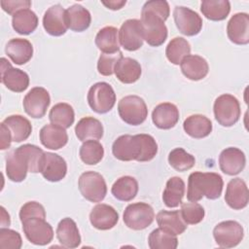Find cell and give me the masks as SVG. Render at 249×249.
<instances>
[{
  "label": "cell",
  "mask_w": 249,
  "mask_h": 249,
  "mask_svg": "<svg viewBox=\"0 0 249 249\" xmlns=\"http://www.w3.org/2000/svg\"><path fill=\"white\" fill-rule=\"evenodd\" d=\"M114 157L123 161H149L158 153V144L150 134H124L119 136L112 145Z\"/></svg>",
  "instance_id": "6da1fadb"
},
{
  "label": "cell",
  "mask_w": 249,
  "mask_h": 249,
  "mask_svg": "<svg viewBox=\"0 0 249 249\" xmlns=\"http://www.w3.org/2000/svg\"><path fill=\"white\" fill-rule=\"evenodd\" d=\"M223 186V178L218 173L193 172L188 180L187 198L194 202L200 200L203 196L208 199H217L222 195Z\"/></svg>",
  "instance_id": "7a4b0ae2"
},
{
  "label": "cell",
  "mask_w": 249,
  "mask_h": 249,
  "mask_svg": "<svg viewBox=\"0 0 249 249\" xmlns=\"http://www.w3.org/2000/svg\"><path fill=\"white\" fill-rule=\"evenodd\" d=\"M141 30L143 39L153 47L162 45L167 38V27L164 20L157 14L141 10Z\"/></svg>",
  "instance_id": "3957f363"
},
{
  "label": "cell",
  "mask_w": 249,
  "mask_h": 249,
  "mask_svg": "<svg viewBox=\"0 0 249 249\" xmlns=\"http://www.w3.org/2000/svg\"><path fill=\"white\" fill-rule=\"evenodd\" d=\"M118 112L121 119L130 125L141 124L148 116L147 105L138 95L123 97L118 103Z\"/></svg>",
  "instance_id": "277c9868"
},
{
  "label": "cell",
  "mask_w": 249,
  "mask_h": 249,
  "mask_svg": "<svg viewBox=\"0 0 249 249\" xmlns=\"http://www.w3.org/2000/svg\"><path fill=\"white\" fill-rule=\"evenodd\" d=\"M216 121L223 126L229 127L235 124L240 118V104L237 98L225 93L218 96L213 106Z\"/></svg>",
  "instance_id": "5b68a950"
},
{
  "label": "cell",
  "mask_w": 249,
  "mask_h": 249,
  "mask_svg": "<svg viewBox=\"0 0 249 249\" xmlns=\"http://www.w3.org/2000/svg\"><path fill=\"white\" fill-rule=\"evenodd\" d=\"M88 103L92 111L105 114L111 111L116 103V93L106 82H98L90 87L88 92Z\"/></svg>",
  "instance_id": "8992f818"
},
{
  "label": "cell",
  "mask_w": 249,
  "mask_h": 249,
  "mask_svg": "<svg viewBox=\"0 0 249 249\" xmlns=\"http://www.w3.org/2000/svg\"><path fill=\"white\" fill-rule=\"evenodd\" d=\"M78 187L82 196L91 202H100L107 194V185L101 174L95 171H86L81 174Z\"/></svg>",
  "instance_id": "52a82bcc"
},
{
  "label": "cell",
  "mask_w": 249,
  "mask_h": 249,
  "mask_svg": "<svg viewBox=\"0 0 249 249\" xmlns=\"http://www.w3.org/2000/svg\"><path fill=\"white\" fill-rule=\"evenodd\" d=\"M123 219L127 228L134 231H141L148 228L153 223L155 212L150 204L135 202L126 206Z\"/></svg>",
  "instance_id": "ba28073f"
},
{
  "label": "cell",
  "mask_w": 249,
  "mask_h": 249,
  "mask_svg": "<svg viewBox=\"0 0 249 249\" xmlns=\"http://www.w3.org/2000/svg\"><path fill=\"white\" fill-rule=\"evenodd\" d=\"M21 224L25 237L35 245H47L53 238V230L44 218H29Z\"/></svg>",
  "instance_id": "9c48e42d"
},
{
  "label": "cell",
  "mask_w": 249,
  "mask_h": 249,
  "mask_svg": "<svg viewBox=\"0 0 249 249\" xmlns=\"http://www.w3.org/2000/svg\"><path fill=\"white\" fill-rule=\"evenodd\" d=\"M213 236L218 246L232 248L241 242L244 236V231L242 226L236 221H223L215 226Z\"/></svg>",
  "instance_id": "30bf717a"
},
{
  "label": "cell",
  "mask_w": 249,
  "mask_h": 249,
  "mask_svg": "<svg viewBox=\"0 0 249 249\" xmlns=\"http://www.w3.org/2000/svg\"><path fill=\"white\" fill-rule=\"evenodd\" d=\"M51 103L49 91L42 87L32 88L23 98V109L25 113L34 119L45 116Z\"/></svg>",
  "instance_id": "8fae6325"
},
{
  "label": "cell",
  "mask_w": 249,
  "mask_h": 249,
  "mask_svg": "<svg viewBox=\"0 0 249 249\" xmlns=\"http://www.w3.org/2000/svg\"><path fill=\"white\" fill-rule=\"evenodd\" d=\"M173 18L178 30L186 36H195L202 28V18L200 16L187 7H175Z\"/></svg>",
  "instance_id": "7c38bea8"
},
{
  "label": "cell",
  "mask_w": 249,
  "mask_h": 249,
  "mask_svg": "<svg viewBox=\"0 0 249 249\" xmlns=\"http://www.w3.org/2000/svg\"><path fill=\"white\" fill-rule=\"evenodd\" d=\"M1 82L8 89L14 92H22L29 86V76L26 72L14 68L5 57H2Z\"/></svg>",
  "instance_id": "4fadbf2b"
},
{
  "label": "cell",
  "mask_w": 249,
  "mask_h": 249,
  "mask_svg": "<svg viewBox=\"0 0 249 249\" xmlns=\"http://www.w3.org/2000/svg\"><path fill=\"white\" fill-rule=\"evenodd\" d=\"M119 41L122 47L129 52L137 51L143 46V36L139 19L125 20L119 30Z\"/></svg>",
  "instance_id": "5bb4252c"
},
{
  "label": "cell",
  "mask_w": 249,
  "mask_h": 249,
  "mask_svg": "<svg viewBox=\"0 0 249 249\" xmlns=\"http://www.w3.org/2000/svg\"><path fill=\"white\" fill-rule=\"evenodd\" d=\"M43 26L52 36H61L68 29L66 10L59 4L50 7L43 17Z\"/></svg>",
  "instance_id": "9a60e30c"
},
{
  "label": "cell",
  "mask_w": 249,
  "mask_h": 249,
  "mask_svg": "<svg viewBox=\"0 0 249 249\" xmlns=\"http://www.w3.org/2000/svg\"><path fill=\"white\" fill-rule=\"evenodd\" d=\"M246 158L244 153L235 147H229L223 150L219 156L221 170L228 175H237L245 167Z\"/></svg>",
  "instance_id": "2e32d148"
},
{
  "label": "cell",
  "mask_w": 249,
  "mask_h": 249,
  "mask_svg": "<svg viewBox=\"0 0 249 249\" xmlns=\"http://www.w3.org/2000/svg\"><path fill=\"white\" fill-rule=\"evenodd\" d=\"M227 33L229 39L236 45L249 43V16L246 13L234 14L228 22Z\"/></svg>",
  "instance_id": "e0dca14e"
},
{
  "label": "cell",
  "mask_w": 249,
  "mask_h": 249,
  "mask_svg": "<svg viewBox=\"0 0 249 249\" xmlns=\"http://www.w3.org/2000/svg\"><path fill=\"white\" fill-rule=\"evenodd\" d=\"M29 172V165L25 155L19 148L10 152L6 158V174L13 182H21Z\"/></svg>",
  "instance_id": "ac0fdd59"
},
{
  "label": "cell",
  "mask_w": 249,
  "mask_h": 249,
  "mask_svg": "<svg viewBox=\"0 0 249 249\" xmlns=\"http://www.w3.org/2000/svg\"><path fill=\"white\" fill-rule=\"evenodd\" d=\"M225 200L234 210H240L247 206L249 200L248 188L241 178H233L228 183Z\"/></svg>",
  "instance_id": "d6986e66"
},
{
  "label": "cell",
  "mask_w": 249,
  "mask_h": 249,
  "mask_svg": "<svg viewBox=\"0 0 249 249\" xmlns=\"http://www.w3.org/2000/svg\"><path fill=\"white\" fill-rule=\"evenodd\" d=\"M89 221L95 229L107 231L117 225L119 214L111 205L100 203L95 205L90 211Z\"/></svg>",
  "instance_id": "ffe728a7"
},
{
  "label": "cell",
  "mask_w": 249,
  "mask_h": 249,
  "mask_svg": "<svg viewBox=\"0 0 249 249\" xmlns=\"http://www.w3.org/2000/svg\"><path fill=\"white\" fill-rule=\"evenodd\" d=\"M41 173L43 177L50 182H58L62 180L67 173L65 160L57 154L45 152V160Z\"/></svg>",
  "instance_id": "44dd1931"
},
{
  "label": "cell",
  "mask_w": 249,
  "mask_h": 249,
  "mask_svg": "<svg viewBox=\"0 0 249 249\" xmlns=\"http://www.w3.org/2000/svg\"><path fill=\"white\" fill-rule=\"evenodd\" d=\"M154 124L160 129H170L179 121V110L176 105L164 102L157 105L152 112Z\"/></svg>",
  "instance_id": "7402d4cb"
},
{
  "label": "cell",
  "mask_w": 249,
  "mask_h": 249,
  "mask_svg": "<svg viewBox=\"0 0 249 249\" xmlns=\"http://www.w3.org/2000/svg\"><path fill=\"white\" fill-rule=\"evenodd\" d=\"M5 53L14 63L22 65L31 59L33 46L27 39L14 38L7 43Z\"/></svg>",
  "instance_id": "603a6c76"
},
{
  "label": "cell",
  "mask_w": 249,
  "mask_h": 249,
  "mask_svg": "<svg viewBox=\"0 0 249 249\" xmlns=\"http://www.w3.org/2000/svg\"><path fill=\"white\" fill-rule=\"evenodd\" d=\"M39 137L42 145L51 150H58L68 142L65 128L53 124L44 125L40 130Z\"/></svg>",
  "instance_id": "cb8c5ba5"
},
{
  "label": "cell",
  "mask_w": 249,
  "mask_h": 249,
  "mask_svg": "<svg viewBox=\"0 0 249 249\" xmlns=\"http://www.w3.org/2000/svg\"><path fill=\"white\" fill-rule=\"evenodd\" d=\"M180 67L183 75L192 81H199L205 78L209 71L206 59L196 54H189L184 57Z\"/></svg>",
  "instance_id": "d4e9b609"
},
{
  "label": "cell",
  "mask_w": 249,
  "mask_h": 249,
  "mask_svg": "<svg viewBox=\"0 0 249 249\" xmlns=\"http://www.w3.org/2000/svg\"><path fill=\"white\" fill-rule=\"evenodd\" d=\"M56 237L62 246L77 248L81 244V235L77 224L71 218H63L57 225Z\"/></svg>",
  "instance_id": "484cf974"
},
{
  "label": "cell",
  "mask_w": 249,
  "mask_h": 249,
  "mask_svg": "<svg viewBox=\"0 0 249 249\" xmlns=\"http://www.w3.org/2000/svg\"><path fill=\"white\" fill-rule=\"evenodd\" d=\"M114 73L119 81L124 84L135 83L141 76L140 63L131 57H122L116 63Z\"/></svg>",
  "instance_id": "4316f807"
},
{
  "label": "cell",
  "mask_w": 249,
  "mask_h": 249,
  "mask_svg": "<svg viewBox=\"0 0 249 249\" xmlns=\"http://www.w3.org/2000/svg\"><path fill=\"white\" fill-rule=\"evenodd\" d=\"M157 223L159 228L173 234L178 235L183 233L187 229V224L183 221L181 213L178 210L175 211H160L157 216Z\"/></svg>",
  "instance_id": "83f0119b"
},
{
  "label": "cell",
  "mask_w": 249,
  "mask_h": 249,
  "mask_svg": "<svg viewBox=\"0 0 249 249\" xmlns=\"http://www.w3.org/2000/svg\"><path fill=\"white\" fill-rule=\"evenodd\" d=\"M75 133L79 140H99L103 136V125L93 117L82 118L75 126Z\"/></svg>",
  "instance_id": "f1b7e54d"
},
{
  "label": "cell",
  "mask_w": 249,
  "mask_h": 249,
  "mask_svg": "<svg viewBox=\"0 0 249 249\" xmlns=\"http://www.w3.org/2000/svg\"><path fill=\"white\" fill-rule=\"evenodd\" d=\"M183 127L185 132L193 138H204L212 131L211 121L200 114H196L188 117L184 123Z\"/></svg>",
  "instance_id": "f546056e"
},
{
  "label": "cell",
  "mask_w": 249,
  "mask_h": 249,
  "mask_svg": "<svg viewBox=\"0 0 249 249\" xmlns=\"http://www.w3.org/2000/svg\"><path fill=\"white\" fill-rule=\"evenodd\" d=\"M68 28L75 32H83L88 29L91 22L90 13L82 5L75 4L66 10Z\"/></svg>",
  "instance_id": "4dcf8cb0"
},
{
  "label": "cell",
  "mask_w": 249,
  "mask_h": 249,
  "mask_svg": "<svg viewBox=\"0 0 249 249\" xmlns=\"http://www.w3.org/2000/svg\"><path fill=\"white\" fill-rule=\"evenodd\" d=\"M95 45L103 53H115L120 51L119 30L114 26L101 28L95 36Z\"/></svg>",
  "instance_id": "1f68e13d"
},
{
  "label": "cell",
  "mask_w": 249,
  "mask_h": 249,
  "mask_svg": "<svg viewBox=\"0 0 249 249\" xmlns=\"http://www.w3.org/2000/svg\"><path fill=\"white\" fill-rule=\"evenodd\" d=\"M3 123L11 132L14 142H21L26 140L32 131V125L25 117L20 115H12L7 117Z\"/></svg>",
  "instance_id": "d6a6232c"
},
{
  "label": "cell",
  "mask_w": 249,
  "mask_h": 249,
  "mask_svg": "<svg viewBox=\"0 0 249 249\" xmlns=\"http://www.w3.org/2000/svg\"><path fill=\"white\" fill-rule=\"evenodd\" d=\"M185 195V182L182 178L174 176L168 179L162 194V200L169 208H175L182 203Z\"/></svg>",
  "instance_id": "836d02e7"
},
{
  "label": "cell",
  "mask_w": 249,
  "mask_h": 249,
  "mask_svg": "<svg viewBox=\"0 0 249 249\" xmlns=\"http://www.w3.org/2000/svg\"><path fill=\"white\" fill-rule=\"evenodd\" d=\"M111 193L121 201H130L138 193V182L131 176L120 177L113 184Z\"/></svg>",
  "instance_id": "e575fe53"
},
{
  "label": "cell",
  "mask_w": 249,
  "mask_h": 249,
  "mask_svg": "<svg viewBox=\"0 0 249 249\" xmlns=\"http://www.w3.org/2000/svg\"><path fill=\"white\" fill-rule=\"evenodd\" d=\"M12 25L18 34L28 35L37 28L38 17L30 9H24L13 16Z\"/></svg>",
  "instance_id": "d590c367"
},
{
  "label": "cell",
  "mask_w": 249,
  "mask_h": 249,
  "mask_svg": "<svg viewBox=\"0 0 249 249\" xmlns=\"http://www.w3.org/2000/svg\"><path fill=\"white\" fill-rule=\"evenodd\" d=\"M202 15L213 21L225 19L231 12V4L228 0H204L201 2Z\"/></svg>",
  "instance_id": "8d00e7d4"
},
{
  "label": "cell",
  "mask_w": 249,
  "mask_h": 249,
  "mask_svg": "<svg viewBox=\"0 0 249 249\" xmlns=\"http://www.w3.org/2000/svg\"><path fill=\"white\" fill-rule=\"evenodd\" d=\"M49 119L52 124L59 125L63 128L70 127L75 121V113L73 107L65 102H60L53 106L49 113Z\"/></svg>",
  "instance_id": "74e56055"
},
{
  "label": "cell",
  "mask_w": 249,
  "mask_h": 249,
  "mask_svg": "<svg viewBox=\"0 0 249 249\" xmlns=\"http://www.w3.org/2000/svg\"><path fill=\"white\" fill-rule=\"evenodd\" d=\"M191 53V46L189 42L183 37L173 38L165 49V54L167 59L175 65L181 63L184 57L189 55Z\"/></svg>",
  "instance_id": "f35d334b"
},
{
  "label": "cell",
  "mask_w": 249,
  "mask_h": 249,
  "mask_svg": "<svg viewBox=\"0 0 249 249\" xmlns=\"http://www.w3.org/2000/svg\"><path fill=\"white\" fill-rule=\"evenodd\" d=\"M79 154L84 163L94 165L103 159L104 149L97 140H87L82 144Z\"/></svg>",
  "instance_id": "ab89813d"
},
{
  "label": "cell",
  "mask_w": 249,
  "mask_h": 249,
  "mask_svg": "<svg viewBox=\"0 0 249 249\" xmlns=\"http://www.w3.org/2000/svg\"><path fill=\"white\" fill-rule=\"evenodd\" d=\"M148 244L151 249H175L178 245V239L176 235L158 228L149 234Z\"/></svg>",
  "instance_id": "60d3db41"
},
{
  "label": "cell",
  "mask_w": 249,
  "mask_h": 249,
  "mask_svg": "<svg viewBox=\"0 0 249 249\" xmlns=\"http://www.w3.org/2000/svg\"><path fill=\"white\" fill-rule=\"evenodd\" d=\"M168 163L175 170L184 172L191 169L195 165L196 159L193 155L187 153L183 148H175L168 155Z\"/></svg>",
  "instance_id": "b9f144b4"
},
{
  "label": "cell",
  "mask_w": 249,
  "mask_h": 249,
  "mask_svg": "<svg viewBox=\"0 0 249 249\" xmlns=\"http://www.w3.org/2000/svg\"><path fill=\"white\" fill-rule=\"evenodd\" d=\"M18 148L26 157L29 165V172H41L45 160V152L38 146L32 144H24Z\"/></svg>",
  "instance_id": "7bdbcfd3"
},
{
  "label": "cell",
  "mask_w": 249,
  "mask_h": 249,
  "mask_svg": "<svg viewBox=\"0 0 249 249\" xmlns=\"http://www.w3.org/2000/svg\"><path fill=\"white\" fill-rule=\"evenodd\" d=\"M181 217L187 225H196L200 223L205 215L204 208L194 201L181 203Z\"/></svg>",
  "instance_id": "ee69618b"
},
{
  "label": "cell",
  "mask_w": 249,
  "mask_h": 249,
  "mask_svg": "<svg viewBox=\"0 0 249 249\" xmlns=\"http://www.w3.org/2000/svg\"><path fill=\"white\" fill-rule=\"evenodd\" d=\"M123 57V53L119 51L115 53H101L97 61V70L103 76H110L114 73L116 63Z\"/></svg>",
  "instance_id": "f6af8a7d"
},
{
  "label": "cell",
  "mask_w": 249,
  "mask_h": 249,
  "mask_svg": "<svg viewBox=\"0 0 249 249\" xmlns=\"http://www.w3.org/2000/svg\"><path fill=\"white\" fill-rule=\"evenodd\" d=\"M22 245L20 234L10 229L2 228L0 230V248L2 249H19Z\"/></svg>",
  "instance_id": "bcb514c9"
},
{
  "label": "cell",
  "mask_w": 249,
  "mask_h": 249,
  "mask_svg": "<svg viewBox=\"0 0 249 249\" xmlns=\"http://www.w3.org/2000/svg\"><path fill=\"white\" fill-rule=\"evenodd\" d=\"M40 217L46 218V211L44 206L37 201H28L24 203L19 210V220L23 222L29 218Z\"/></svg>",
  "instance_id": "7dc6e473"
},
{
  "label": "cell",
  "mask_w": 249,
  "mask_h": 249,
  "mask_svg": "<svg viewBox=\"0 0 249 249\" xmlns=\"http://www.w3.org/2000/svg\"><path fill=\"white\" fill-rule=\"evenodd\" d=\"M143 10H147L159 15L164 21L169 16V5L164 0H151L147 1L143 7Z\"/></svg>",
  "instance_id": "c3c4849f"
},
{
  "label": "cell",
  "mask_w": 249,
  "mask_h": 249,
  "mask_svg": "<svg viewBox=\"0 0 249 249\" xmlns=\"http://www.w3.org/2000/svg\"><path fill=\"white\" fill-rule=\"evenodd\" d=\"M2 9L9 15L14 16L18 11L29 9L31 1L29 0H2L0 2Z\"/></svg>",
  "instance_id": "681fc988"
},
{
  "label": "cell",
  "mask_w": 249,
  "mask_h": 249,
  "mask_svg": "<svg viewBox=\"0 0 249 249\" xmlns=\"http://www.w3.org/2000/svg\"><path fill=\"white\" fill-rule=\"evenodd\" d=\"M0 129H1V144H0V149L1 150H6L10 148L12 140V135L6 124L2 122L0 124Z\"/></svg>",
  "instance_id": "f907efd6"
},
{
  "label": "cell",
  "mask_w": 249,
  "mask_h": 249,
  "mask_svg": "<svg viewBox=\"0 0 249 249\" xmlns=\"http://www.w3.org/2000/svg\"><path fill=\"white\" fill-rule=\"evenodd\" d=\"M125 0H113V1H102V4L110 10H120L125 5Z\"/></svg>",
  "instance_id": "816d5d0a"
},
{
  "label": "cell",
  "mask_w": 249,
  "mask_h": 249,
  "mask_svg": "<svg viewBox=\"0 0 249 249\" xmlns=\"http://www.w3.org/2000/svg\"><path fill=\"white\" fill-rule=\"evenodd\" d=\"M0 209H1V226H2V228L9 227L11 224L10 215H9V213H7L6 209L3 206H1Z\"/></svg>",
  "instance_id": "f5cc1de1"
}]
</instances>
